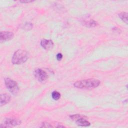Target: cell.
<instances>
[{"label": "cell", "mask_w": 128, "mask_h": 128, "mask_svg": "<svg viewBox=\"0 0 128 128\" xmlns=\"http://www.w3.org/2000/svg\"><path fill=\"white\" fill-rule=\"evenodd\" d=\"M100 82L94 78H90L78 81L74 84V86L80 89H92L100 86Z\"/></svg>", "instance_id": "cell-1"}, {"label": "cell", "mask_w": 128, "mask_h": 128, "mask_svg": "<svg viewBox=\"0 0 128 128\" xmlns=\"http://www.w3.org/2000/svg\"><path fill=\"white\" fill-rule=\"evenodd\" d=\"M28 58V54L25 50H18L14 54L12 62L14 64H21L26 62Z\"/></svg>", "instance_id": "cell-2"}, {"label": "cell", "mask_w": 128, "mask_h": 128, "mask_svg": "<svg viewBox=\"0 0 128 128\" xmlns=\"http://www.w3.org/2000/svg\"><path fill=\"white\" fill-rule=\"evenodd\" d=\"M70 117L79 126H88L90 125V123L87 120V118L85 116L76 114L71 115Z\"/></svg>", "instance_id": "cell-3"}, {"label": "cell", "mask_w": 128, "mask_h": 128, "mask_svg": "<svg viewBox=\"0 0 128 128\" xmlns=\"http://www.w3.org/2000/svg\"><path fill=\"white\" fill-rule=\"evenodd\" d=\"M5 84L9 91L14 95H16L19 92V88L17 83L14 80L6 78L4 80Z\"/></svg>", "instance_id": "cell-4"}, {"label": "cell", "mask_w": 128, "mask_h": 128, "mask_svg": "<svg viewBox=\"0 0 128 128\" xmlns=\"http://www.w3.org/2000/svg\"><path fill=\"white\" fill-rule=\"evenodd\" d=\"M34 75L38 80L41 82H44L46 81L48 78L46 72L40 68H38L34 71Z\"/></svg>", "instance_id": "cell-5"}, {"label": "cell", "mask_w": 128, "mask_h": 128, "mask_svg": "<svg viewBox=\"0 0 128 128\" xmlns=\"http://www.w3.org/2000/svg\"><path fill=\"white\" fill-rule=\"evenodd\" d=\"M21 122L16 119L6 118L4 122V124H0L1 127H12L20 124Z\"/></svg>", "instance_id": "cell-6"}, {"label": "cell", "mask_w": 128, "mask_h": 128, "mask_svg": "<svg viewBox=\"0 0 128 128\" xmlns=\"http://www.w3.org/2000/svg\"><path fill=\"white\" fill-rule=\"evenodd\" d=\"M14 37V34L11 32H1L0 34V40L1 42L10 40Z\"/></svg>", "instance_id": "cell-7"}, {"label": "cell", "mask_w": 128, "mask_h": 128, "mask_svg": "<svg viewBox=\"0 0 128 128\" xmlns=\"http://www.w3.org/2000/svg\"><path fill=\"white\" fill-rule=\"evenodd\" d=\"M40 45L44 49L46 50H50L53 48L54 44L50 40L43 39L41 40Z\"/></svg>", "instance_id": "cell-8"}, {"label": "cell", "mask_w": 128, "mask_h": 128, "mask_svg": "<svg viewBox=\"0 0 128 128\" xmlns=\"http://www.w3.org/2000/svg\"><path fill=\"white\" fill-rule=\"evenodd\" d=\"M10 100V96L6 94H1L0 95V106H2L8 103Z\"/></svg>", "instance_id": "cell-9"}, {"label": "cell", "mask_w": 128, "mask_h": 128, "mask_svg": "<svg viewBox=\"0 0 128 128\" xmlns=\"http://www.w3.org/2000/svg\"><path fill=\"white\" fill-rule=\"evenodd\" d=\"M83 24L85 26H86L87 27H89V28L95 27V26H96L98 24L97 22L94 21L93 20H84Z\"/></svg>", "instance_id": "cell-10"}, {"label": "cell", "mask_w": 128, "mask_h": 128, "mask_svg": "<svg viewBox=\"0 0 128 128\" xmlns=\"http://www.w3.org/2000/svg\"><path fill=\"white\" fill-rule=\"evenodd\" d=\"M120 18L126 24H128V14L126 12H122L118 14Z\"/></svg>", "instance_id": "cell-11"}, {"label": "cell", "mask_w": 128, "mask_h": 128, "mask_svg": "<svg viewBox=\"0 0 128 128\" xmlns=\"http://www.w3.org/2000/svg\"><path fill=\"white\" fill-rule=\"evenodd\" d=\"M52 98L55 100H58L60 98V94L58 91H54L52 92Z\"/></svg>", "instance_id": "cell-12"}, {"label": "cell", "mask_w": 128, "mask_h": 128, "mask_svg": "<svg viewBox=\"0 0 128 128\" xmlns=\"http://www.w3.org/2000/svg\"><path fill=\"white\" fill-rule=\"evenodd\" d=\"M24 28L25 29H26V30H30V29L32 28V24H30V23H28V24H25L24 26Z\"/></svg>", "instance_id": "cell-13"}, {"label": "cell", "mask_w": 128, "mask_h": 128, "mask_svg": "<svg viewBox=\"0 0 128 128\" xmlns=\"http://www.w3.org/2000/svg\"><path fill=\"white\" fill-rule=\"evenodd\" d=\"M41 127H46V128H52V125H50V124L47 123V122H44L42 124V126H41Z\"/></svg>", "instance_id": "cell-14"}, {"label": "cell", "mask_w": 128, "mask_h": 128, "mask_svg": "<svg viewBox=\"0 0 128 128\" xmlns=\"http://www.w3.org/2000/svg\"><path fill=\"white\" fill-rule=\"evenodd\" d=\"M62 54L61 53H58L56 55V58L58 60L60 61L62 60Z\"/></svg>", "instance_id": "cell-15"}, {"label": "cell", "mask_w": 128, "mask_h": 128, "mask_svg": "<svg viewBox=\"0 0 128 128\" xmlns=\"http://www.w3.org/2000/svg\"><path fill=\"white\" fill-rule=\"evenodd\" d=\"M33 2V0H21V1H20V2H22V3H28V2Z\"/></svg>", "instance_id": "cell-16"}]
</instances>
